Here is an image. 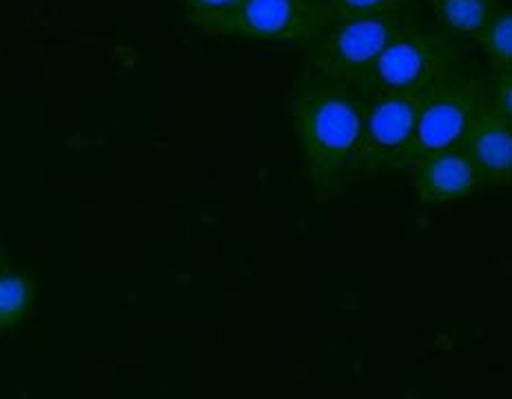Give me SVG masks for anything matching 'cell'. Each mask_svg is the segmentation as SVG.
I'll return each instance as SVG.
<instances>
[{"mask_svg": "<svg viewBox=\"0 0 512 399\" xmlns=\"http://www.w3.org/2000/svg\"><path fill=\"white\" fill-rule=\"evenodd\" d=\"M291 122L313 196L335 198L351 184L364 127L362 94L306 63L293 80Z\"/></svg>", "mask_w": 512, "mask_h": 399, "instance_id": "obj_1", "label": "cell"}, {"mask_svg": "<svg viewBox=\"0 0 512 399\" xmlns=\"http://www.w3.org/2000/svg\"><path fill=\"white\" fill-rule=\"evenodd\" d=\"M462 58L464 49L457 38L422 29L413 18L384 49L360 94L424 96L462 69Z\"/></svg>", "mask_w": 512, "mask_h": 399, "instance_id": "obj_2", "label": "cell"}, {"mask_svg": "<svg viewBox=\"0 0 512 399\" xmlns=\"http://www.w3.org/2000/svg\"><path fill=\"white\" fill-rule=\"evenodd\" d=\"M411 12L331 18L306 47L309 65L362 91L384 49L402 32Z\"/></svg>", "mask_w": 512, "mask_h": 399, "instance_id": "obj_3", "label": "cell"}, {"mask_svg": "<svg viewBox=\"0 0 512 399\" xmlns=\"http://www.w3.org/2000/svg\"><path fill=\"white\" fill-rule=\"evenodd\" d=\"M364 98V127L357 147L351 182L411 171V147L422 96L371 91Z\"/></svg>", "mask_w": 512, "mask_h": 399, "instance_id": "obj_4", "label": "cell"}, {"mask_svg": "<svg viewBox=\"0 0 512 399\" xmlns=\"http://www.w3.org/2000/svg\"><path fill=\"white\" fill-rule=\"evenodd\" d=\"M488 85L477 74L459 69L422 96L417 111L411 169L435 153L462 149L479 111L486 105Z\"/></svg>", "mask_w": 512, "mask_h": 399, "instance_id": "obj_5", "label": "cell"}, {"mask_svg": "<svg viewBox=\"0 0 512 399\" xmlns=\"http://www.w3.org/2000/svg\"><path fill=\"white\" fill-rule=\"evenodd\" d=\"M329 20L320 0H238L227 14L204 25L202 32L309 45Z\"/></svg>", "mask_w": 512, "mask_h": 399, "instance_id": "obj_6", "label": "cell"}, {"mask_svg": "<svg viewBox=\"0 0 512 399\" xmlns=\"http://www.w3.org/2000/svg\"><path fill=\"white\" fill-rule=\"evenodd\" d=\"M411 173L417 196L426 204L464 200L486 187L475 162L464 149L435 153L419 160Z\"/></svg>", "mask_w": 512, "mask_h": 399, "instance_id": "obj_7", "label": "cell"}, {"mask_svg": "<svg viewBox=\"0 0 512 399\" xmlns=\"http://www.w3.org/2000/svg\"><path fill=\"white\" fill-rule=\"evenodd\" d=\"M475 162L486 187L512 184V125L484 105L462 147Z\"/></svg>", "mask_w": 512, "mask_h": 399, "instance_id": "obj_8", "label": "cell"}, {"mask_svg": "<svg viewBox=\"0 0 512 399\" xmlns=\"http://www.w3.org/2000/svg\"><path fill=\"white\" fill-rule=\"evenodd\" d=\"M499 7V0H430L442 32L453 38H475Z\"/></svg>", "mask_w": 512, "mask_h": 399, "instance_id": "obj_9", "label": "cell"}, {"mask_svg": "<svg viewBox=\"0 0 512 399\" xmlns=\"http://www.w3.org/2000/svg\"><path fill=\"white\" fill-rule=\"evenodd\" d=\"M38 286L32 275L16 269H0V333L23 324L34 309Z\"/></svg>", "mask_w": 512, "mask_h": 399, "instance_id": "obj_10", "label": "cell"}, {"mask_svg": "<svg viewBox=\"0 0 512 399\" xmlns=\"http://www.w3.org/2000/svg\"><path fill=\"white\" fill-rule=\"evenodd\" d=\"M473 40L495 69H512V5L499 7Z\"/></svg>", "mask_w": 512, "mask_h": 399, "instance_id": "obj_11", "label": "cell"}, {"mask_svg": "<svg viewBox=\"0 0 512 399\" xmlns=\"http://www.w3.org/2000/svg\"><path fill=\"white\" fill-rule=\"evenodd\" d=\"M331 18L384 16L411 12L413 0H320Z\"/></svg>", "mask_w": 512, "mask_h": 399, "instance_id": "obj_12", "label": "cell"}, {"mask_svg": "<svg viewBox=\"0 0 512 399\" xmlns=\"http://www.w3.org/2000/svg\"><path fill=\"white\" fill-rule=\"evenodd\" d=\"M486 105L512 125V69H495L488 83Z\"/></svg>", "mask_w": 512, "mask_h": 399, "instance_id": "obj_13", "label": "cell"}, {"mask_svg": "<svg viewBox=\"0 0 512 399\" xmlns=\"http://www.w3.org/2000/svg\"><path fill=\"white\" fill-rule=\"evenodd\" d=\"M182 3L187 7L191 23L202 29L204 25H209L211 20L227 14L238 0H182Z\"/></svg>", "mask_w": 512, "mask_h": 399, "instance_id": "obj_14", "label": "cell"}, {"mask_svg": "<svg viewBox=\"0 0 512 399\" xmlns=\"http://www.w3.org/2000/svg\"><path fill=\"white\" fill-rule=\"evenodd\" d=\"M0 269H3V266H0Z\"/></svg>", "mask_w": 512, "mask_h": 399, "instance_id": "obj_15", "label": "cell"}]
</instances>
